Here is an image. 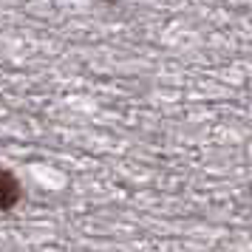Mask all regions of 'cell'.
Here are the masks:
<instances>
[{"mask_svg": "<svg viewBox=\"0 0 252 252\" xmlns=\"http://www.w3.org/2000/svg\"><path fill=\"white\" fill-rule=\"evenodd\" d=\"M20 182L12 170H0V213H9L20 201Z\"/></svg>", "mask_w": 252, "mask_h": 252, "instance_id": "6da1fadb", "label": "cell"}]
</instances>
